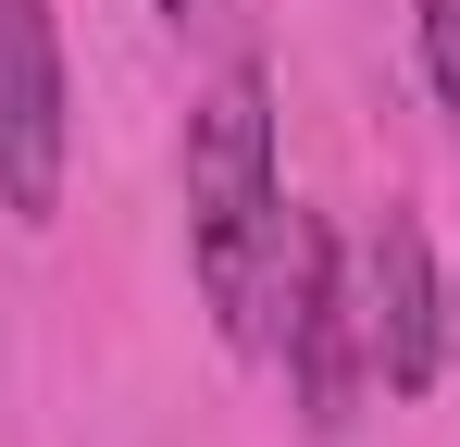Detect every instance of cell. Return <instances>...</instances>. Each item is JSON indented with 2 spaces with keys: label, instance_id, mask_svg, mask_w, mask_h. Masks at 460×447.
I'll list each match as a JSON object with an SVG mask.
<instances>
[{
  "label": "cell",
  "instance_id": "5b68a950",
  "mask_svg": "<svg viewBox=\"0 0 460 447\" xmlns=\"http://www.w3.org/2000/svg\"><path fill=\"white\" fill-rule=\"evenodd\" d=\"M411 38H423V87H436V112L460 125V0H411Z\"/></svg>",
  "mask_w": 460,
  "mask_h": 447
},
{
  "label": "cell",
  "instance_id": "8992f818",
  "mask_svg": "<svg viewBox=\"0 0 460 447\" xmlns=\"http://www.w3.org/2000/svg\"><path fill=\"white\" fill-rule=\"evenodd\" d=\"M162 13H174V25H225V0H162Z\"/></svg>",
  "mask_w": 460,
  "mask_h": 447
},
{
  "label": "cell",
  "instance_id": "277c9868",
  "mask_svg": "<svg viewBox=\"0 0 460 447\" xmlns=\"http://www.w3.org/2000/svg\"><path fill=\"white\" fill-rule=\"evenodd\" d=\"M361 336H374V385L385 398H423L448 372V261L411 199H385L361 236Z\"/></svg>",
  "mask_w": 460,
  "mask_h": 447
},
{
  "label": "cell",
  "instance_id": "7a4b0ae2",
  "mask_svg": "<svg viewBox=\"0 0 460 447\" xmlns=\"http://www.w3.org/2000/svg\"><path fill=\"white\" fill-rule=\"evenodd\" d=\"M274 311H287V323H261V348H287L299 423H311V435H349V423H361V385H374V336H361V261L336 249V224H323V212L287 224Z\"/></svg>",
  "mask_w": 460,
  "mask_h": 447
},
{
  "label": "cell",
  "instance_id": "6da1fadb",
  "mask_svg": "<svg viewBox=\"0 0 460 447\" xmlns=\"http://www.w3.org/2000/svg\"><path fill=\"white\" fill-rule=\"evenodd\" d=\"M187 274H199V311L225 323L236 348H261L274 323V274H287V174H274V87L261 63H225L187 112Z\"/></svg>",
  "mask_w": 460,
  "mask_h": 447
},
{
  "label": "cell",
  "instance_id": "3957f363",
  "mask_svg": "<svg viewBox=\"0 0 460 447\" xmlns=\"http://www.w3.org/2000/svg\"><path fill=\"white\" fill-rule=\"evenodd\" d=\"M63 149H75V112H63V13L50 0H0V212L13 224L63 212Z\"/></svg>",
  "mask_w": 460,
  "mask_h": 447
}]
</instances>
